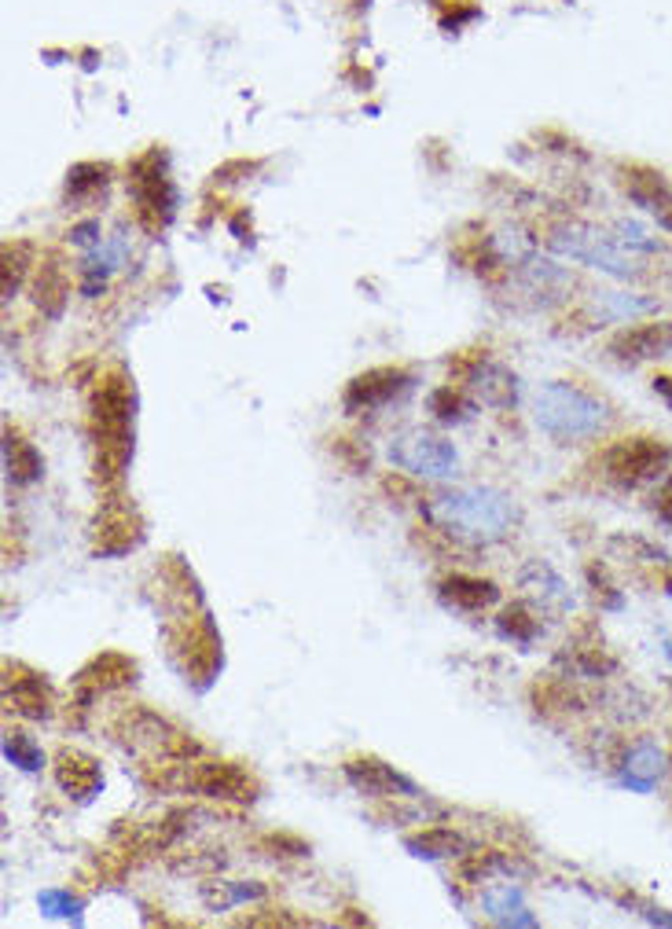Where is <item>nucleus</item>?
<instances>
[{"mask_svg":"<svg viewBox=\"0 0 672 929\" xmlns=\"http://www.w3.org/2000/svg\"><path fill=\"white\" fill-rule=\"evenodd\" d=\"M625 191L635 207L651 210L658 221H662L669 232H672V188L662 173H654V169L646 166H629L625 169Z\"/></svg>","mask_w":672,"mask_h":929,"instance_id":"nucleus-10","label":"nucleus"},{"mask_svg":"<svg viewBox=\"0 0 672 929\" xmlns=\"http://www.w3.org/2000/svg\"><path fill=\"white\" fill-rule=\"evenodd\" d=\"M107 177H111V166L107 162H81L67 173V196L86 199V196H92V191H103Z\"/></svg>","mask_w":672,"mask_h":929,"instance_id":"nucleus-22","label":"nucleus"},{"mask_svg":"<svg viewBox=\"0 0 672 929\" xmlns=\"http://www.w3.org/2000/svg\"><path fill=\"white\" fill-rule=\"evenodd\" d=\"M96 537H100L103 555H122L140 545V518L129 503H111L103 507V515L96 518Z\"/></svg>","mask_w":672,"mask_h":929,"instance_id":"nucleus-12","label":"nucleus"},{"mask_svg":"<svg viewBox=\"0 0 672 929\" xmlns=\"http://www.w3.org/2000/svg\"><path fill=\"white\" fill-rule=\"evenodd\" d=\"M70 239H74L78 247H92V243H100V221H86V224H78L74 232H70Z\"/></svg>","mask_w":672,"mask_h":929,"instance_id":"nucleus-29","label":"nucleus"},{"mask_svg":"<svg viewBox=\"0 0 672 929\" xmlns=\"http://www.w3.org/2000/svg\"><path fill=\"white\" fill-rule=\"evenodd\" d=\"M408 371L404 368H371L364 376H357L342 393V404L350 412H371V408L393 401L398 393L408 390Z\"/></svg>","mask_w":672,"mask_h":929,"instance_id":"nucleus-8","label":"nucleus"},{"mask_svg":"<svg viewBox=\"0 0 672 929\" xmlns=\"http://www.w3.org/2000/svg\"><path fill=\"white\" fill-rule=\"evenodd\" d=\"M191 787L207 793V798H235V801H250L258 790L254 779L235 765H202L195 771V779H191Z\"/></svg>","mask_w":672,"mask_h":929,"instance_id":"nucleus-15","label":"nucleus"},{"mask_svg":"<svg viewBox=\"0 0 672 929\" xmlns=\"http://www.w3.org/2000/svg\"><path fill=\"white\" fill-rule=\"evenodd\" d=\"M4 757L11 760V765H19V768H27V771H38L44 765V753L27 739V735H19V731H11L8 739H4Z\"/></svg>","mask_w":672,"mask_h":929,"instance_id":"nucleus-27","label":"nucleus"},{"mask_svg":"<svg viewBox=\"0 0 672 929\" xmlns=\"http://www.w3.org/2000/svg\"><path fill=\"white\" fill-rule=\"evenodd\" d=\"M500 625V632L514 639V643H533V636H536V618L525 607H508L497 618Z\"/></svg>","mask_w":672,"mask_h":929,"instance_id":"nucleus-25","label":"nucleus"},{"mask_svg":"<svg viewBox=\"0 0 672 929\" xmlns=\"http://www.w3.org/2000/svg\"><path fill=\"white\" fill-rule=\"evenodd\" d=\"M430 412H434L441 422H460V419H467V412H471V404H467V397L449 382L430 397Z\"/></svg>","mask_w":672,"mask_h":929,"instance_id":"nucleus-24","label":"nucleus"},{"mask_svg":"<svg viewBox=\"0 0 672 929\" xmlns=\"http://www.w3.org/2000/svg\"><path fill=\"white\" fill-rule=\"evenodd\" d=\"M654 390L662 393V397H669V401H672V376H662V379H654Z\"/></svg>","mask_w":672,"mask_h":929,"instance_id":"nucleus-31","label":"nucleus"},{"mask_svg":"<svg viewBox=\"0 0 672 929\" xmlns=\"http://www.w3.org/2000/svg\"><path fill=\"white\" fill-rule=\"evenodd\" d=\"M92 433L96 475L114 481L133 456V382L126 376H103L92 390Z\"/></svg>","mask_w":672,"mask_h":929,"instance_id":"nucleus-1","label":"nucleus"},{"mask_svg":"<svg viewBox=\"0 0 672 929\" xmlns=\"http://www.w3.org/2000/svg\"><path fill=\"white\" fill-rule=\"evenodd\" d=\"M662 771H665V753L658 750L654 742H640V746H632L629 750L621 779H625V787H632V790L651 793L654 782L662 779Z\"/></svg>","mask_w":672,"mask_h":929,"instance_id":"nucleus-19","label":"nucleus"},{"mask_svg":"<svg viewBox=\"0 0 672 929\" xmlns=\"http://www.w3.org/2000/svg\"><path fill=\"white\" fill-rule=\"evenodd\" d=\"M41 911L56 915V919H81V900H74L70 892L44 889L41 892Z\"/></svg>","mask_w":672,"mask_h":929,"instance_id":"nucleus-28","label":"nucleus"},{"mask_svg":"<svg viewBox=\"0 0 672 929\" xmlns=\"http://www.w3.org/2000/svg\"><path fill=\"white\" fill-rule=\"evenodd\" d=\"M38 306L48 312V317H59L63 312V298H67V276L63 269H59L56 261H48L41 264V272H38Z\"/></svg>","mask_w":672,"mask_h":929,"instance_id":"nucleus-21","label":"nucleus"},{"mask_svg":"<svg viewBox=\"0 0 672 929\" xmlns=\"http://www.w3.org/2000/svg\"><path fill=\"white\" fill-rule=\"evenodd\" d=\"M159 159H162L159 151H148L143 159L133 162V173H129V188H133V199H137V217L148 232L166 228V221H170L173 207H177V191L170 184V177L162 173Z\"/></svg>","mask_w":672,"mask_h":929,"instance_id":"nucleus-4","label":"nucleus"},{"mask_svg":"<svg viewBox=\"0 0 672 929\" xmlns=\"http://www.w3.org/2000/svg\"><path fill=\"white\" fill-rule=\"evenodd\" d=\"M536 427L555 438H588L606 422V404L573 382H548L533 397Z\"/></svg>","mask_w":672,"mask_h":929,"instance_id":"nucleus-3","label":"nucleus"},{"mask_svg":"<svg viewBox=\"0 0 672 929\" xmlns=\"http://www.w3.org/2000/svg\"><path fill=\"white\" fill-rule=\"evenodd\" d=\"M133 672H137V666L126 655H114V650H107V655L92 658L89 666L81 669V680L78 683L86 687L89 695H96V691H111V687L129 683V680H133Z\"/></svg>","mask_w":672,"mask_h":929,"instance_id":"nucleus-18","label":"nucleus"},{"mask_svg":"<svg viewBox=\"0 0 672 929\" xmlns=\"http://www.w3.org/2000/svg\"><path fill=\"white\" fill-rule=\"evenodd\" d=\"M8 702L16 706V713H22L27 720H41L52 713V691L41 680L38 672L22 669V666H8Z\"/></svg>","mask_w":672,"mask_h":929,"instance_id":"nucleus-13","label":"nucleus"},{"mask_svg":"<svg viewBox=\"0 0 672 929\" xmlns=\"http://www.w3.org/2000/svg\"><path fill=\"white\" fill-rule=\"evenodd\" d=\"M482 908H485L489 919L500 922V926H536V919H533L530 908H525V900H522V889L511 886V882L489 886L482 892Z\"/></svg>","mask_w":672,"mask_h":929,"instance_id":"nucleus-17","label":"nucleus"},{"mask_svg":"<svg viewBox=\"0 0 672 929\" xmlns=\"http://www.w3.org/2000/svg\"><path fill=\"white\" fill-rule=\"evenodd\" d=\"M548 247L562 253V258H578L584 264H595V269H603L610 276H632L635 272V261L629 258L625 250H618L603 232H592V228H562V232L548 236Z\"/></svg>","mask_w":672,"mask_h":929,"instance_id":"nucleus-5","label":"nucleus"},{"mask_svg":"<svg viewBox=\"0 0 672 929\" xmlns=\"http://www.w3.org/2000/svg\"><path fill=\"white\" fill-rule=\"evenodd\" d=\"M33 247L30 243H4V294H16L22 276L30 269Z\"/></svg>","mask_w":672,"mask_h":929,"instance_id":"nucleus-26","label":"nucleus"},{"mask_svg":"<svg viewBox=\"0 0 672 929\" xmlns=\"http://www.w3.org/2000/svg\"><path fill=\"white\" fill-rule=\"evenodd\" d=\"M345 779L353 782L357 790L364 793H379V798H390V793H401V798H415V782L404 779L401 771H393L390 765H382L375 757H360L345 765Z\"/></svg>","mask_w":672,"mask_h":929,"instance_id":"nucleus-11","label":"nucleus"},{"mask_svg":"<svg viewBox=\"0 0 672 929\" xmlns=\"http://www.w3.org/2000/svg\"><path fill=\"white\" fill-rule=\"evenodd\" d=\"M646 919L658 922V926H672V915H665V911H646Z\"/></svg>","mask_w":672,"mask_h":929,"instance_id":"nucleus-32","label":"nucleus"},{"mask_svg":"<svg viewBox=\"0 0 672 929\" xmlns=\"http://www.w3.org/2000/svg\"><path fill=\"white\" fill-rule=\"evenodd\" d=\"M430 518L445 529L471 540H500L514 522L511 500L497 489L471 486V489H452L430 500Z\"/></svg>","mask_w":672,"mask_h":929,"instance_id":"nucleus-2","label":"nucleus"},{"mask_svg":"<svg viewBox=\"0 0 672 929\" xmlns=\"http://www.w3.org/2000/svg\"><path fill=\"white\" fill-rule=\"evenodd\" d=\"M56 782L74 801H89L92 793L103 787V776H100V765H96L89 753L59 750V757H56Z\"/></svg>","mask_w":672,"mask_h":929,"instance_id":"nucleus-14","label":"nucleus"},{"mask_svg":"<svg viewBox=\"0 0 672 929\" xmlns=\"http://www.w3.org/2000/svg\"><path fill=\"white\" fill-rule=\"evenodd\" d=\"M672 460V452L662 441L654 438H625L618 444H610L603 456L606 475L618 481V486H640V481L662 475L665 463Z\"/></svg>","mask_w":672,"mask_h":929,"instance_id":"nucleus-7","label":"nucleus"},{"mask_svg":"<svg viewBox=\"0 0 672 929\" xmlns=\"http://www.w3.org/2000/svg\"><path fill=\"white\" fill-rule=\"evenodd\" d=\"M404 849L419 856V860H445V856H460L467 849V841L449 827H430L423 835L404 838Z\"/></svg>","mask_w":672,"mask_h":929,"instance_id":"nucleus-20","label":"nucleus"},{"mask_svg":"<svg viewBox=\"0 0 672 929\" xmlns=\"http://www.w3.org/2000/svg\"><path fill=\"white\" fill-rule=\"evenodd\" d=\"M441 599L455 610H485L500 599V588L493 581H482V577H467V573H452L441 581Z\"/></svg>","mask_w":672,"mask_h":929,"instance_id":"nucleus-16","label":"nucleus"},{"mask_svg":"<svg viewBox=\"0 0 672 929\" xmlns=\"http://www.w3.org/2000/svg\"><path fill=\"white\" fill-rule=\"evenodd\" d=\"M658 518L672 522V478H665V486L658 489Z\"/></svg>","mask_w":672,"mask_h":929,"instance_id":"nucleus-30","label":"nucleus"},{"mask_svg":"<svg viewBox=\"0 0 672 929\" xmlns=\"http://www.w3.org/2000/svg\"><path fill=\"white\" fill-rule=\"evenodd\" d=\"M390 460L401 470H408V475H419V478H452L455 463H460L449 441H441L434 433H423V430L393 438Z\"/></svg>","mask_w":672,"mask_h":929,"instance_id":"nucleus-6","label":"nucleus"},{"mask_svg":"<svg viewBox=\"0 0 672 929\" xmlns=\"http://www.w3.org/2000/svg\"><path fill=\"white\" fill-rule=\"evenodd\" d=\"M41 456H38V449H33V444H27V441H11V433H8V475H11V481H22V486H27V481H33V478H41Z\"/></svg>","mask_w":672,"mask_h":929,"instance_id":"nucleus-23","label":"nucleus"},{"mask_svg":"<svg viewBox=\"0 0 672 929\" xmlns=\"http://www.w3.org/2000/svg\"><path fill=\"white\" fill-rule=\"evenodd\" d=\"M665 353H672V320L640 323V328H625L610 338V357L621 360V364H640V360Z\"/></svg>","mask_w":672,"mask_h":929,"instance_id":"nucleus-9","label":"nucleus"}]
</instances>
